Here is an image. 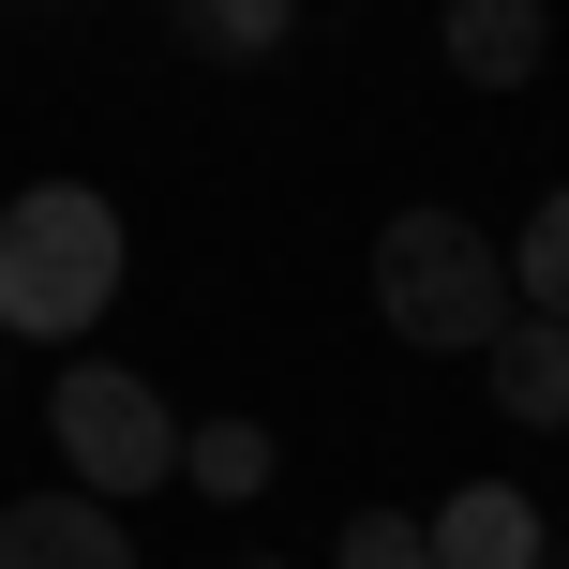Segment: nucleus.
Returning a JSON list of instances; mask_svg holds the SVG:
<instances>
[{
  "instance_id": "obj_1",
  "label": "nucleus",
  "mask_w": 569,
  "mask_h": 569,
  "mask_svg": "<svg viewBox=\"0 0 569 569\" xmlns=\"http://www.w3.org/2000/svg\"><path fill=\"white\" fill-rule=\"evenodd\" d=\"M120 270H136V226H120L106 180H30L0 210V345H76L120 315Z\"/></svg>"
},
{
  "instance_id": "obj_10",
  "label": "nucleus",
  "mask_w": 569,
  "mask_h": 569,
  "mask_svg": "<svg viewBox=\"0 0 569 569\" xmlns=\"http://www.w3.org/2000/svg\"><path fill=\"white\" fill-rule=\"evenodd\" d=\"M180 16V46H210V60H270L284 30H300V0H166Z\"/></svg>"
},
{
  "instance_id": "obj_4",
  "label": "nucleus",
  "mask_w": 569,
  "mask_h": 569,
  "mask_svg": "<svg viewBox=\"0 0 569 569\" xmlns=\"http://www.w3.org/2000/svg\"><path fill=\"white\" fill-rule=\"evenodd\" d=\"M0 569H150V555L106 495L60 480V495H0Z\"/></svg>"
},
{
  "instance_id": "obj_7",
  "label": "nucleus",
  "mask_w": 569,
  "mask_h": 569,
  "mask_svg": "<svg viewBox=\"0 0 569 569\" xmlns=\"http://www.w3.org/2000/svg\"><path fill=\"white\" fill-rule=\"evenodd\" d=\"M480 390H495V420L569 435V315H510V330L480 345Z\"/></svg>"
},
{
  "instance_id": "obj_9",
  "label": "nucleus",
  "mask_w": 569,
  "mask_h": 569,
  "mask_svg": "<svg viewBox=\"0 0 569 569\" xmlns=\"http://www.w3.org/2000/svg\"><path fill=\"white\" fill-rule=\"evenodd\" d=\"M510 300H525V315H569V180L510 226Z\"/></svg>"
},
{
  "instance_id": "obj_13",
  "label": "nucleus",
  "mask_w": 569,
  "mask_h": 569,
  "mask_svg": "<svg viewBox=\"0 0 569 569\" xmlns=\"http://www.w3.org/2000/svg\"><path fill=\"white\" fill-rule=\"evenodd\" d=\"M0 360H16V345H0Z\"/></svg>"
},
{
  "instance_id": "obj_2",
  "label": "nucleus",
  "mask_w": 569,
  "mask_h": 569,
  "mask_svg": "<svg viewBox=\"0 0 569 569\" xmlns=\"http://www.w3.org/2000/svg\"><path fill=\"white\" fill-rule=\"evenodd\" d=\"M375 315H390V345H420V360H480L495 330H510V240L480 226V210H390L375 226Z\"/></svg>"
},
{
  "instance_id": "obj_12",
  "label": "nucleus",
  "mask_w": 569,
  "mask_h": 569,
  "mask_svg": "<svg viewBox=\"0 0 569 569\" xmlns=\"http://www.w3.org/2000/svg\"><path fill=\"white\" fill-rule=\"evenodd\" d=\"M240 569H284V555H240Z\"/></svg>"
},
{
  "instance_id": "obj_5",
  "label": "nucleus",
  "mask_w": 569,
  "mask_h": 569,
  "mask_svg": "<svg viewBox=\"0 0 569 569\" xmlns=\"http://www.w3.org/2000/svg\"><path fill=\"white\" fill-rule=\"evenodd\" d=\"M435 46L465 90H540L555 60V0H435Z\"/></svg>"
},
{
  "instance_id": "obj_11",
  "label": "nucleus",
  "mask_w": 569,
  "mask_h": 569,
  "mask_svg": "<svg viewBox=\"0 0 569 569\" xmlns=\"http://www.w3.org/2000/svg\"><path fill=\"white\" fill-rule=\"evenodd\" d=\"M330 569H435V540H420V510H345Z\"/></svg>"
},
{
  "instance_id": "obj_6",
  "label": "nucleus",
  "mask_w": 569,
  "mask_h": 569,
  "mask_svg": "<svg viewBox=\"0 0 569 569\" xmlns=\"http://www.w3.org/2000/svg\"><path fill=\"white\" fill-rule=\"evenodd\" d=\"M420 540H435V569H540V495L525 480H465V495L420 510Z\"/></svg>"
},
{
  "instance_id": "obj_3",
  "label": "nucleus",
  "mask_w": 569,
  "mask_h": 569,
  "mask_svg": "<svg viewBox=\"0 0 569 569\" xmlns=\"http://www.w3.org/2000/svg\"><path fill=\"white\" fill-rule=\"evenodd\" d=\"M46 435H60V480L106 495V510H136V495H166V480H180V405L150 390L136 360H60Z\"/></svg>"
},
{
  "instance_id": "obj_8",
  "label": "nucleus",
  "mask_w": 569,
  "mask_h": 569,
  "mask_svg": "<svg viewBox=\"0 0 569 569\" xmlns=\"http://www.w3.org/2000/svg\"><path fill=\"white\" fill-rule=\"evenodd\" d=\"M270 420H180V480H196V495H226V510H240V495H270Z\"/></svg>"
}]
</instances>
